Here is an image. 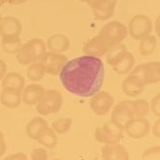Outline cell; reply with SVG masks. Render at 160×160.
<instances>
[{
    "label": "cell",
    "instance_id": "1",
    "mask_svg": "<svg viewBox=\"0 0 160 160\" xmlns=\"http://www.w3.org/2000/svg\"><path fill=\"white\" fill-rule=\"evenodd\" d=\"M59 76L68 92L76 97L90 98L104 84L105 66L101 58L85 54L67 61Z\"/></svg>",
    "mask_w": 160,
    "mask_h": 160
},
{
    "label": "cell",
    "instance_id": "2",
    "mask_svg": "<svg viewBox=\"0 0 160 160\" xmlns=\"http://www.w3.org/2000/svg\"><path fill=\"white\" fill-rule=\"evenodd\" d=\"M63 103L64 98L61 92L56 89H45L35 106L40 115L47 116L59 112Z\"/></svg>",
    "mask_w": 160,
    "mask_h": 160
},
{
    "label": "cell",
    "instance_id": "3",
    "mask_svg": "<svg viewBox=\"0 0 160 160\" xmlns=\"http://www.w3.org/2000/svg\"><path fill=\"white\" fill-rule=\"evenodd\" d=\"M124 128L118 125L113 120H109L103 126L97 127L94 132V138L97 142L105 145L117 144L123 138Z\"/></svg>",
    "mask_w": 160,
    "mask_h": 160
},
{
    "label": "cell",
    "instance_id": "4",
    "mask_svg": "<svg viewBox=\"0 0 160 160\" xmlns=\"http://www.w3.org/2000/svg\"><path fill=\"white\" fill-rule=\"evenodd\" d=\"M127 31L132 39L140 40L152 33L153 24L149 17L145 16V14H137L130 19Z\"/></svg>",
    "mask_w": 160,
    "mask_h": 160
},
{
    "label": "cell",
    "instance_id": "5",
    "mask_svg": "<svg viewBox=\"0 0 160 160\" xmlns=\"http://www.w3.org/2000/svg\"><path fill=\"white\" fill-rule=\"evenodd\" d=\"M99 34L106 38L112 45H116L121 43L127 37L128 31L124 24L118 21H112L102 27Z\"/></svg>",
    "mask_w": 160,
    "mask_h": 160
},
{
    "label": "cell",
    "instance_id": "6",
    "mask_svg": "<svg viewBox=\"0 0 160 160\" xmlns=\"http://www.w3.org/2000/svg\"><path fill=\"white\" fill-rule=\"evenodd\" d=\"M114 98L108 92H101L99 90L93 96L90 97L89 107L96 115L105 116L111 111L114 106Z\"/></svg>",
    "mask_w": 160,
    "mask_h": 160
},
{
    "label": "cell",
    "instance_id": "7",
    "mask_svg": "<svg viewBox=\"0 0 160 160\" xmlns=\"http://www.w3.org/2000/svg\"><path fill=\"white\" fill-rule=\"evenodd\" d=\"M67 61L68 58L66 54L53 52H46L44 56L39 60L45 73L53 76L59 75Z\"/></svg>",
    "mask_w": 160,
    "mask_h": 160
},
{
    "label": "cell",
    "instance_id": "8",
    "mask_svg": "<svg viewBox=\"0 0 160 160\" xmlns=\"http://www.w3.org/2000/svg\"><path fill=\"white\" fill-rule=\"evenodd\" d=\"M133 117V101L124 100L119 102L112 110L111 120H113L123 128Z\"/></svg>",
    "mask_w": 160,
    "mask_h": 160
},
{
    "label": "cell",
    "instance_id": "9",
    "mask_svg": "<svg viewBox=\"0 0 160 160\" xmlns=\"http://www.w3.org/2000/svg\"><path fill=\"white\" fill-rule=\"evenodd\" d=\"M112 45L110 42L108 41L106 38H104L103 36L98 34L96 36H93L89 40L84 43L83 45V52L86 54H90V56L94 57H104L106 54L109 49L111 48Z\"/></svg>",
    "mask_w": 160,
    "mask_h": 160
},
{
    "label": "cell",
    "instance_id": "10",
    "mask_svg": "<svg viewBox=\"0 0 160 160\" xmlns=\"http://www.w3.org/2000/svg\"><path fill=\"white\" fill-rule=\"evenodd\" d=\"M150 122L145 117H133L129 120L124 127L127 136L134 140L145 138L150 132Z\"/></svg>",
    "mask_w": 160,
    "mask_h": 160
},
{
    "label": "cell",
    "instance_id": "11",
    "mask_svg": "<svg viewBox=\"0 0 160 160\" xmlns=\"http://www.w3.org/2000/svg\"><path fill=\"white\" fill-rule=\"evenodd\" d=\"M23 30L20 20L16 17L6 16L2 18L0 23V35L1 37H19Z\"/></svg>",
    "mask_w": 160,
    "mask_h": 160
},
{
    "label": "cell",
    "instance_id": "12",
    "mask_svg": "<svg viewBox=\"0 0 160 160\" xmlns=\"http://www.w3.org/2000/svg\"><path fill=\"white\" fill-rule=\"evenodd\" d=\"M102 158L105 160H128L129 153L120 143L105 145L102 148Z\"/></svg>",
    "mask_w": 160,
    "mask_h": 160
},
{
    "label": "cell",
    "instance_id": "13",
    "mask_svg": "<svg viewBox=\"0 0 160 160\" xmlns=\"http://www.w3.org/2000/svg\"><path fill=\"white\" fill-rule=\"evenodd\" d=\"M45 88L39 83H31L29 85H25L22 92V102L29 106H35L44 92Z\"/></svg>",
    "mask_w": 160,
    "mask_h": 160
},
{
    "label": "cell",
    "instance_id": "14",
    "mask_svg": "<svg viewBox=\"0 0 160 160\" xmlns=\"http://www.w3.org/2000/svg\"><path fill=\"white\" fill-rule=\"evenodd\" d=\"M46 47L49 52L63 53L70 47V40L64 34H53L47 39Z\"/></svg>",
    "mask_w": 160,
    "mask_h": 160
},
{
    "label": "cell",
    "instance_id": "15",
    "mask_svg": "<svg viewBox=\"0 0 160 160\" xmlns=\"http://www.w3.org/2000/svg\"><path fill=\"white\" fill-rule=\"evenodd\" d=\"M0 103L9 109L18 108L22 103V92L12 88H2L0 92Z\"/></svg>",
    "mask_w": 160,
    "mask_h": 160
},
{
    "label": "cell",
    "instance_id": "16",
    "mask_svg": "<svg viewBox=\"0 0 160 160\" xmlns=\"http://www.w3.org/2000/svg\"><path fill=\"white\" fill-rule=\"evenodd\" d=\"M2 88H12L18 92H23L26 81L23 75H21L18 72H10L8 74H5L1 79Z\"/></svg>",
    "mask_w": 160,
    "mask_h": 160
},
{
    "label": "cell",
    "instance_id": "17",
    "mask_svg": "<svg viewBox=\"0 0 160 160\" xmlns=\"http://www.w3.org/2000/svg\"><path fill=\"white\" fill-rule=\"evenodd\" d=\"M145 84L140 82L139 80H137L132 75H128L127 77L123 80L122 82V90L126 96L130 98H136L139 97L140 94L144 92Z\"/></svg>",
    "mask_w": 160,
    "mask_h": 160
},
{
    "label": "cell",
    "instance_id": "18",
    "mask_svg": "<svg viewBox=\"0 0 160 160\" xmlns=\"http://www.w3.org/2000/svg\"><path fill=\"white\" fill-rule=\"evenodd\" d=\"M134 66V57L130 52H127L124 53L121 59H120L117 63L112 66L113 70L116 74L118 75H126L129 73L130 70Z\"/></svg>",
    "mask_w": 160,
    "mask_h": 160
},
{
    "label": "cell",
    "instance_id": "19",
    "mask_svg": "<svg viewBox=\"0 0 160 160\" xmlns=\"http://www.w3.org/2000/svg\"><path fill=\"white\" fill-rule=\"evenodd\" d=\"M36 141L43 147L47 149H53L58 144V136L52 127L47 125L40 132Z\"/></svg>",
    "mask_w": 160,
    "mask_h": 160
},
{
    "label": "cell",
    "instance_id": "20",
    "mask_svg": "<svg viewBox=\"0 0 160 160\" xmlns=\"http://www.w3.org/2000/svg\"><path fill=\"white\" fill-rule=\"evenodd\" d=\"M46 126H47V122L42 117H34L28 122V124L26 126V133L30 139L36 141L40 132Z\"/></svg>",
    "mask_w": 160,
    "mask_h": 160
},
{
    "label": "cell",
    "instance_id": "21",
    "mask_svg": "<svg viewBox=\"0 0 160 160\" xmlns=\"http://www.w3.org/2000/svg\"><path fill=\"white\" fill-rule=\"evenodd\" d=\"M16 57L18 63L22 65V66H28V65H30L33 62H36L35 57L30 47V44L28 42L21 45L19 50L16 52Z\"/></svg>",
    "mask_w": 160,
    "mask_h": 160
},
{
    "label": "cell",
    "instance_id": "22",
    "mask_svg": "<svg viewBox=\"0 0 160 160\" xmlns=\"http://www.w3.org/2000/svg\"><path fill=\"white\" fill-rule=\"evenodd\" d=\"M139 41L140 53L144 57L150 56L151 53H153L154 50L156 49V46H157V38L153 34H149L145 36V37L140 39Z\"/></svg>",
    "mask_w": 160,
    "mask_h": 160
},
{
    "label": "cell",
    "instance_id": "23",
    "mask_svg": "<svg viewBox=\"0 0 160 160\" xmlns=\"http://www.w3.org/2000/svg\"><path fill=\"white\" fill-rule=\"evenodd\" d=\"M127 52V48L126 46L123 44V43H118V44H116L114 46H112L110 49H109V52L105 54V57H106V62L109 66H113L115 65L117 62L121 59V58L124 56V53Z\"/></svg>",
    "mask_w": 160,
    "mask_h": 160
},
{
    "label": "cell",
    "instance_id": "24",
    "mask_svg": "<svg viewBox=\"0 0 160 160\" xmlns=\"http://www.w3.org/2000/svg\"><path fill=\"white\" fill-rule=\"evenodd\" d=\"M146 80L148 84H155L160 81V64L159 62H151L145 64Z\"/></svg>",
    "mask_w": 160,
    "mask_h": 160
},
{
    "label": "cell",
    "instance_id": "25",
    "mask_svg": "<svg viewBox=\"0 0 160 160\" xmlns=\"http://www.w3.org/2000/svg\"><path fill=\"white\" fill-rule=\"evenodd\" d=\"M22 44L23 43L20 36L19 37H2L0 47H2L3 52L6 53H16Z\"/></svg>",
    "mask_w": 160,
    "mask_h": 160
},
{
    "label": "cell",
    "instance_id": "26",
    "mask_svg": "<svg viewBox=\"0 0 160 160\" xmlns=\"http://www.w3.org/2000/svg\"><path fill=\"white\" fill-rule=\"evenodd\" d=\"M27 69V77L31 80V81L37 82L40 81L43 77H44V69H43L42 65L40 64L39 61H36L31 63L30 65H28Z\"/></svg>",
    "mask_w": 160,
    "mask_h": 160
},
{
    "label": "cell",
    "instance_id": "27",
    "mask_svg": "<svg viewBox=\"0 0 160 160\" xmlns=\"http://www.w3.org/2000/svg\"><path fill=\"white\" fill-rule=\"evenodd\" d=\"M115 7L114 5H102L93 7L92 9V16L94 19L100 20V21H107L111 19L114 16L115 12Z\"/></svg>",
    "mask_w": 160,
    "mask_h": 160
},
{
    "label": "cell",
    "instance_id": "28",
    "mask_svg": "<svg viewBox=\"0 0 160 160\" xmlns=\"http://www.w3.org/2000/svg\"><path fill=\"white\" fill-rule=\"evenodd\" d=\"M28 43L30 44V47L33 52L35 60L39 61L41 58L44 56V53L47 52V47L46 43L40 38H32L28 41Z\"/></svg>",
    "mask_w": 160,
    "mask_h": 160
},
{
    "label": "cell",
    "instance_id": "29",
    "mask_svg": "<svg viewBox=\"0 0 160 160\" xmlns=\"http://www.w3.org/2000/svg\"><path fill=\"white\" fill-rule=\"evenodd\" d=\"M72 126V119L68 117L58 118L52 123V128L57 134H64L70 130Z\"/></svg>",
    "mask_w": 160,
    "mask_h": 160
},
{
    "label": "cell",
    "instance_id": "30",
    "mask_svg": "<svg viewBox=\"0 0 160 160\" xmlns=\"http://www.w3.org/2000/svg\"><path fill=\"white\" fill-rule=\"evenodd\" d=\"M149 103L146 100L139 99L133 101V116L134 117H146L149 113Z\"/></svg>",
    "mask_w": 160,
    "mask_h": 160
},
{
    "label": "cell",
    "instance_id": "31",
    "mask_svg": "<svg viewBox=\"0 0 160 160\" xmlns=\"http://www.w3.org/2000/svg\"><path fill=\"white\" fill-rule=\"evenodd\" d=\"M132 77H134L137 80H139L143 84L147 85V80H146V71H145V64H140L138 66L134 67L130 70V74Z\"/></svg>",
    "mask_w": 160,
    "mask_h": 160
},
{
    "label": "cell",
    "instance_id": "32",
    "mask_svg": "<svg viewBox=\"0 0 160 160\" xmlns=\"http://www.w3.org/2000/svg\"><path fill=\"white\" fill-rule=\"evenodd\" d=\"M142 157L145 159H159L160 147L155 146V147H151V148L147 149V150L143 153V155H142Z\"/></svg>",
    "mask_w": 160,
    "mask_h": 160
},
{
    "label": "cell",
    "instance_id": "33",
    "mask_svg": "<svg viewBox=\"0 0 160 160\" xmlns=\"http://www.w3.org/2000/svg\"><path fill=\"white\" fill-rule=\"evenodd\" d=\"M149 109L153 112V114L156 117L160 116V93H157L156 96L151 100L149 104Z\"/></svg>",
    "mask_w": 160,
    "mask_h": 160
},
{
    "label": "cell",
    "instance_id": "34",
    "mask_svg": "<svg viewBox=\"0 0 160 160\" xmlns=\"http://www.w3.org/2000/svg\"><path fill=\"white\" fill-rule=\"evenodd\" d=\"M30 158L32 160H46L48 158V155H47V152L45 149L36 148L32 150Z\"/></svg>",
    "mask_w": 160,
    "mask_h": 160
},
{
    "label": "cell",
    "instance_id": "35",
    "mask_svg": "<svg viewBox=\"0 0 160 160\" xmlns=\"http://www.w3.org/2000/svg\"><path fill=\"white\" fill-rule=\"evenodd\" d=\"M86 4H88L90 7H97L102 5H114L117 4V0H86Z\"/></svg>",
    "mask_w": 160,
    "mask_h": 160
},
{
    "label": "cell",
    "instance_id": "36",
    "mask_svg": "<svg viewBox=\"0 0 160 160\" xmlns=\"http://www.w3.org/2000/svg\"><path fill=\"white\" fill-rule=\"evenodd\" d=\"M6 152V143L4 139V134L0 130V158L3 157Z\"/></svg>",
    "mask_w": 160,
    "mask_h": 160
},
{
    "label": "cell",
    "instance_id": "37",
    "mask_svg": "<svg viewBox=\"0 0 160 160\" xmlns=\"http://www.w3.org/2000/svg\"><path fill=\"white\" fill-rule=\"evenodd\" d=\"M152 133H153L156 138H160V119H159V117H157L153 126H152Z\"/></svg>",
    "mask_w": 160,
    "mask_h": 160
},
{
    "label": "cell",
    "instance_id": "38",
    "mask_svg": "<svg viewBox=\"0 0 160 160\" xmlns=\"http://www.w3.org/2000/svg\"><path fill=\"white\" fill-rule=\"evenodd\" d=\"M6 159H12V160H26L28 158V156L25 154V153H14V154H12L9 156H7L5 157Z\"/></svg>",
    "mask_w": 160,
    "mask_h": 160
},
{
    "label": "cell",
    "instance_id": "39",
    "mask_svg": "<svg viewBox=\"0 0 160 160\" xmlns=\"http://www.w3.org/2000/svg\"><path fill=\"white\" fill-rule=\"evenodd\" d=\"M6 71H7V66L5 64V62L0 59V80L3 78V76L6 74Z\"/></svg>",
    "mask_w": 160,
    "mask_h": 160
},
{
    "label": "cell",
    "instance_id": "40",
    "mask_svg": "<svg viewBox=\"0 0 160 160\" xmlns=\"http://www.w3.org/2000/svg\"><path fill=\"white\" fill-rule=\"evenodd\" d=\"M5 2H7L8 4H12V5H19L22 3H25L27 0H4Z\"/></svg>",
    "mask_w": 160,
    "mask_h": 160
},
{
    "label": "cell",
    "instance_id": "41",
    "mask_svg": "<svg viewBox=\"0 0 160 160\" xmlns=\"http://www.w3.org/2000/svg\"><path fill=\"white\" fill-rule=\"evenodd\" d=\"M4 0H0V8H1V7L3 6V4H4Z\"/></svg>",
    "mask_w": 160,
    "mask_h": 160
},
{
    "label": "cell",
    "instance_id": "42",
    "mask_svg": "<svg viewBox=\"0 0 160 160\" xmlns=\"http://www.w3.org/2000/svg\"><path fill=\"white\" fill-rule=\"evenodd\" d=\"M1 20H2V16H1V13H0V23H1Z\"/></svg>",
    "mask_w": 160,
    "mask_h": 160
},
{
    "label": "cell",
    "instance_id": "43",
    "mask_svg": "<svg viewBox=\"0 0 160 160\" xmlns=\"http://www.w3.org/2000/svg\"><path fill=\"white\" fill-rule=\"evenodd\" d=\"M78 1H81V2H86V0H78Z\"/></svg>",
    "mask_w": 160,
    "mask_h": 160
}]
</instances>
